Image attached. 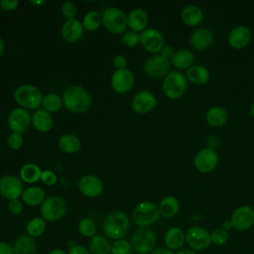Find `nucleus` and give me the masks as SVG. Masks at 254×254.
<instances>
[{"label":"nucleus","mask_w":254,"mask_h":254,"mask_svg":"<svg viewBox=\"0 0 254 254\" xmlns=\"http://www.w3.org/2000/svg\"><path fill=\"white\" fill-rule=\"evenodd\" d=\"M0 254H13V246L6 241H0Z\"/></svg>","instance_id":"50"},{"label":"nucleus","mask_w":254,"mask_h":254,"mask_svg":"<svg viewBox=\"0 0 254 254\" xmlns=\"http://www.w3.org/2000/svg\"><path fill=\"white\" fill-rule=\"evenodd\" d=\"M157 105L155 95L148 90H142L136 93L132 99V108L136 113L146 114L151 112Z\"/></svg>","instance_id":"17"},{"label":"nucleus","mask_w":254,"mask_h":254,"mask_svg":"<svg viewBox=\"0 0 254 254\" xmlns=\"http://www.w3.org/2000/svg\"><path fill=\"white\" fill-rule=\"evenodd\" d=\"M42 105L48 112H57L63 105V99L57 93H48L44 96Z\"/></svg>","instance_id":"37"},{"label":"nucleus","mask_w":254,"mask_h":254,"mask_svg":"<svg viewBox=\"0 0 254 254\" xmlns=\"http://www.w3.org/2000/svg\"><path fill=\"white\" fill-rule=\"evenodd\" d=\"M150 254H176V253L166 247H160V248H156Z\"/></svg>","instance_id":"51"},{"label":"nucleus","mask_w":254,"mask_h":254,"mask_svg":"<svg viewBox=\"0 0 254 254\" xmlns=\"http://www.w3.org/2000/svg\"><path fill=\"white\" fill-rule=\"evenodd\" d=\"M19 1L17 0H2L0 2L1 8H3L6 11H14L18 8Z\"/></svg>","instance_id":"47"},{"label":"nucleus","mask_w":254,"mask_h":254,"mask_svg":"<svg viewBox=\"0 0 254 254\" xmlns=\"http://www.w3.org/2000/svg\"><path fill=\"white\" fill-rule=\"evenodd\" d=\"M149 23V16L142 8H135L130 11L127 16V26L134 32H143L147 29Z\"/></svg>","instance_id":"22"},{"label":"nucleus","mask_w":254,"mask_h":254,"mask_svg":"<svg viewBox=\"0 0 254 254\" xmlns=\"http://www.w3.org/2000/svg\"><path fill=\"white\" fill-rule=\"evenodd\" d=\"M186 243L194 251L206 250L211 245L210 232L203 226L193 225L186 231Z\"/></svg>","instance_id":"9"},{"label":"nucleus","mask_w":254,"mask_h":254,"mask_svg":"<svg viewBox=\"0 0 254 254\" xmlns=\"http://www.w3.org/2000/svg\"><path fill=\"white\" fill-rule=\"evenodd\" d=\"M113 65L117 69H123L126 68L127 65V59L123 55H117L113 59Z\"/></svg>","instance_id":"46"},{"label":"nucleus","mask_w":254,"mask_h":254,"mask_svg":"<svg viewBox=\"0 0 254 254\" xmlns=\"http://www.w3.org/2000/svg\"><path fill=\"white\" fill-rule=\"evenodd\" d=\"M78 189L80 192L87 197H96L101 194L103 185L101 180L93 175H86L78 182Z\"/></svg>","instance_id":"20"},{"label":"nucleus","mask_w":254,"mask_h":254,"mask_svg":"<svg viewBox=\"0 0 254 254\" xmlns=\"http://www.w3.org/2000/svg\"><path fill=\"white\" fill-rule=\"evenodd\" d=\"M188 88L186 74L179 70L170 71L163 79L162 89L164 94L170 99L181 98Z\"/></svg>","instance_id":"3"},{"label":"nucleus","mask_w":254,"mask_h":254,"mask_svg":"<svg viewBox=\"0 0 254 254\" xmlns=\"http://www.w3.org/2000/svg\"><path fill=\"white\" fill-rule=\"evenodd\" d=\"M218 164V155L215 150L210 148H203L196 153L193 159L195 169L203 174L212 172Z\"/></svg>","instance_id":"12"},{"label":"nucleus","mask_w":254,"mask_h":254,"mask_svg":"<svg viewBox=\"0 0 254 254\" xmlns=\"http://www.w3.org/2000/svg\"><path fill=\"white\" fill-rule=\"evenodd\" d=\"M46 230V220L43 217H34L26 225L27 234L33 238L41 236Z\"/></svg>","instance_id":"35"},{"label":"nucleus","mask_w":254,"mask_h":254,"mask_svg":"<svg viewBox=\"0 0 254 254\" xmlns=\"http://www.w3.org/2000/svg\"><path fill=\"white\" fill-rule=\"evenodd\" d=\"M130 229V218L129 216L121 210H116L109 213L103 223L102 231L107 239L119 240L123 239L127 235Z\"/></svg>","instance_id":"1"},{"label":"nucleus","mask_w":254,"mask_h":254,"mask_svg":"<svg viewBox=\"0 0 254 254\" xmlns=\"http://www.w3.org/2000/svg\"><path fill=\"white\" fill-rule=\"evenodd\" d=\"M140 44L151 54L161 52L165 46V40L162 33L155 28H147L140 34Z\"/></svg>","instance_id":"13"},{"label":"nucleus","mask_w":254,"mask_h":254,"mask_svg":"<svg viewBox=\"0 0 254 254\" xmlns=\"http://www.w3.org/2000/svg\"><path fill=\"white\" fill-rule=\"evenodd\" d=\"M4 49H5V45H4V42H3L2 38L0 37V58L2 57V55L4 53Z\"/></svg>","instance_id":"55"},{"label":"nucleus","mask_w":254,"mask_h":254,"mask_svg":"<svg viewBox=\"0 0 254 254\" xmlns=\"http://www.w3.org/2000/svg\"><path fill=\"white\" fill-rule=\"evenodd\" d=\"M171 61L165 59L161 55H155L149 58L143 65L144 72L150 77H165L170 72Z\"/></svg>","instance_id":"11"},{"label":"nucleus","mask_w":254,"mask_h":254,"mask_svg":"<svg viewBox=\"0 0 254 254\" xmlns=\"http://www.w3.org/2000/svg\"><path fill=\"white\" fill-rule=\"evenodd\" d=\"M252 39L251 30L244 26L238 25L234 27L227 36L228 45L234 50H243L245 49Z\"/></svg>","instance_id":"16"},{"label":"nucleus","mask_w":254,"mask_h":254,"mask_svg":"<svg viewBox=\"0 0 254 254\" xmlns=\"http://www.w3.org/2000/svg\"><path fill=\"white\" fill-rule=\"evenodd\" d=\"M250 115L252 117H254V102L252 103V105L250 106Z\"/></svg>","instance_id":"56"},{"label":"nucleus","mask_w":254,"mask_h":254,"mask_svg":"<svg viewBox=\"0 0 254 254\" xmlns=\"http://www.w3.org/2000/svg\"><path fill=\"white\" fill-rule=\"evenodd\" d=\"M160 53H161L160 55H161L162 57H164L165 59L171 61V59L173 58V56H174V54H175V50H174V48H173L172 46H170V45H165V46L163 47V49L161 50Z\"/></svg>","instance_id":"49"},{"label":"nucleus","mask_w":254,"mask_h":254,"mask_svg":"<svg viewBox=\"0 0 254 254\" xmlns=\"http://www.w3.org/2000/svg\"><path fill=\"white\" fill-rule=\"evenodd\" d=\"M111 244L109 239L103 235L95 234L91 237L89 243V252L90 254H110Z\"/></svg>","instance_id":"33"},{"label":"nucleus","mask_w":254,"mask_h":254,"mask_svg":"<svg viewBox=\"0 0 254 254\" xmlns=\"http://www.w3.org/2000/svg\"><path fill=\"white\" fill-rule=\"evenodd\" d=\"M22 200L29 206H36L44 202L45 191L40 187H30L22 193Z\"/></svg>","instance_id":"31"},{"label":"nucleus","mask_w":254,"mask_h":254,"mask_svg":"<svg viewBox=\"0 0 254 254\" xmlns=\"http://www.w3.org/2000/svg\"><path fill=\"white\" fill-rule=\"evenodd\" d=\"M102 22L101 14L98 11H89L86 13L82 20V26L87 31H95L99 28Z\"/></svg>","instance_id":"36"},{"label":"nucleus","mask_w":254,"mask_h":254,"mask_svg":"<svg viewBox=\"0 0 254 254\" xmlns=\"http://www.w3.org/2000/svg\"><path fill=\"white\" fill-rule=\"evenodd\" d=\"M78 231L84 237H93L96 232V224L93 219L84 217L78 222Z\"/></svg>","instance_id":"38"},{"label":"nucleus","mask_w":254,"mask_h":254,"mask_svg":"<svg viewBox=\"0 0 254 254\" xmlns=\"http://www.w3.org/2000/svg\"><path fill=\"white\" fill-rule=\"evenodd\" d=\"M131 246L137 254H150L156 249L157 237L150 228H139L131 237Z\"/></svg>","instance_id":"6"},{"label":"nucleus","mask_w":254,"mask_h":254,"mask_svg":"<svg viewBox=\"0 0 254 254\" xmlns=\"http://www.w3.org/2000/svg\"><path fill=\"white\" fill-rule=\"evenodd\" d=\"M221 228L224 229V230H226V231L230 230V229L232 228V225H231L230 220H225V221H223L222 224H221Z\"/></svg>","instance_id":"53"},{"label":"nucleus","mask_w":254,"mask_h":254,"mask_svg":"<svg viewBox=\"0 0 254 254\" xmlns=\"http://www.w3.org/2000/svg\"><path fill=\"white\" fill-rule=\"evenodd\" d=\"M16 102L24 109H38L43 102L42 91L35 85L23 84L17 87L14 92Z\"/></svg>","instance_id":"5"},{"label":"nucleus","mask_w":254,"mask_h":254,"mask_svg":"<svg viewBox=\"0 0 254 254\" xmlns=\"http://www.w3.org/2000/svg\"><path fill=\"white\" fill-rule=\"evenodd\" d=\"M101 17L104 28L111 34H121L127 27V16L119 8H107L102 12Z\"/></svg>","instance_id":"8"},{"label":"nucleus","mask_w":254,"mask_h":254,"mask_svg":"<svg viewBox=\"0 0 254 254\" xmlns=\"http://www.w3.org/2000/svg\"><path fill=\"white\" fill-rule=\"evenodd\" d=\"M194 55L188 49H179L175 51L171 64L179 69H189L193 65Z\"/></svg>","instance_id":"27"},{"label":"nucleus","mask_w":254,"mask_h":254,"mask_svg":"<svg viewBox=\"0 0 254 254\" xmlns=\"http://www.w3.org/2000/svg\"><path fill=\"white\" fill-rule=\"evenodd\" d=\"M164 243L166 248L175 251L184 248L186 243V232L179 226L169 228L164 235Z\"/></svg>","instance_id":"21"},{"label":"nucleus","mask_w":254,"mask_h":254,"mask_svg":"<svg viewBox=\"0 0 254 254\" xmlns=\"http://www.w3.org/2000/svg\"><path fill=\"white\" fill-rule=\"evenodd\" d=\"M41 180L43 181L44 184H46L48 186H53L57 182V176H56V174L54 172L46 170V171L42 172Z\"/></svg>","instance_id":"45"},{"label":"nucleus","mask_w":254,"mask_h":254,"mask_svg":"<svg viewBox=\"0 0 254 254\" xmlns=\"http://www.w3.org/2000/svg\"><path fill=\"white\" fill-rule=\"evenodd\" d=\"M66 212V201L60 195H52L41 205V215L46 221H57Z\"/></svg>","instance_id":"7"},{"label":"nucleus","mask_w":254,"mask_h":254,"mask_svg":"<svg viewBox=\"0 0 254 254\" xmlns=\"http://www.w3.org/2000/svg\"><path fill=\"white\" fill-rule=\"evenodd\" d=\"M23 143H24V138L21 133L12 132L7 139V144L9 148L12 150L20 149L23 146Z\"/></svg>","instance_id":"42"},{"label":"nucleus","mask_w":254,"mask_h":254,"mask_svg":"<svg viewBox=\"0 0 254 254\" xmlns=\"http://www.w3.org/2000/svg\"><path fill=\"white\" fill-rule=\"evenodd\" d=\"M13 254H37L38 245L35 238L28 234L17 237L13 243Z\"/></svg>","instance_id":"24"},{"label":"nucleus","mask_w":254,"mask_h":254,"mask_svg":"<svg viewBox=\"0 0 254 254\" xmlns=\"http://www.w3.org/2000/svg\"><path fill=\"white\" fill-rule=\"evenodd\" d=\"M60 149L67 154H73L80 150L81 142L73 134H64L59 140Z\"/></svg>","instance_id":"32"},{"label":"nucleus","mask_w":254,"mask_h":254,"mask_svg":"<svg viewBox=\"0 0 254 254\" xmlns=\"http://www.w3.org/2000/svg\"><path fill=\"white\" fill-rule=\"evenodd\" d=\"M8 210L11 214L13 215H20L23 211V203L20 199L16 198V199H12V200H9V203H8Z\"/></svg>","instance_id":"44"},{"label":"nucleus","mask_w":254,"mask_h":254,"mask_svg":"<svg viewBox=\"0 0 254 254\" xmlns=\"http://www.w3.org/2000/svg\"><path fill=\"white\" fill-rule=\"evenodd\" d=\"M181 19L187 26L195 27L203 20V12L198 6L190 4L182 9Z\"/></svg>","instance_id":"25"},{"label":"nucleus","mask_w":254,"mask_h":254,"mask_svg":"<svg viewBox=\"0 0 254 254\" xmlns=\"http://www.w3.org/2000/svg\"><path fill=\"white\" fill-rule=\"evenodd\" d=\"M83 26L77 19L66 20L62 27V36L68 43L77 42L83 35Z\"/></svg>","instance_id":"23"},{"label":"nucleus","mask_w":254,"mask_h":254,"mask_svg":"<svg viewBox=\"0 0 254 254\" xmlns=\"http://www.w3.org/2000/svg\"><path fill=\"white\" fill-rule=\"evenodd\" d=\"M23 193L22 180L14 175H7L0 180V194L9 200L19 198Z\"/></svg>","instance_id":"14"},{"label":"nucleus","mask_w":254,"mask_h":254,"mask_svg":"<svg viewBox=\"0 0 254 254\" xmlns=\"http://www.w3.org/2000/svg\"><path fill=\"white\" fill-rule=\"evenodd\" d=\"M63 104L72 113H83L90 107L91 97L82 86L70 85L64 92Z\"/></svg>","instance_id":"2"},{"label":"nucleus","mask_w":254,"mask_h":254,"mask_svg":"<svg viewBox=\"0 0 254 254\" xmlns=\"http://www.w3.org/2000/svg\"><path fill=\"white\" fill-rule=\"evenodd\" d=\"M214 43L213 33L205 28H199L194 30L190 36V46L199 52L208 50Z\"/></svg>","instance_id":"19"},{"label":"nucleus","mask_w":254,"mask_h":254,"mask_svg":"<svg viewBox=\"0 0 254 254\" xmlns=\"http://www.w3.org/2000/svg\"><path fill=\"white\" fill-rule=\"evenodd\" d=\"M31 3L34 4V5H39V4H44V3H46V2H45V1H36V2L31 1Z\"/></svg>","instance_id":"57"},{"label":"nucleus","mask_w":254,"mask_h":254,"mask_svg":"<svg viewBox=\"0 0 254 254\" xmlns=\"http://www.w3.org/2000/svg\"><path fill=\"white\" fill-rule=\"evenodd\" d=\"M67 254H90V252L89 249H87L85 246L75 244L74 246L69 248Z\"/></svg>","instance_id":"48"},{"label":"nucleus","mask_w":254,"mask_h":254,"mask_svg":"<svg viewBox=\"0 0 254 254\" xmlns=\"http://www.w3.org/2000/svg\"><path fill=\"white\" fill-rule=\"evenodd\" d=\"M176 254H196V252L190 248H182L178 250Z\"/></svg>","instance_id":"52"},{"label":"nucleus","mask_w":254,"mask_h":254,"mask_svg":"<svg viewBox=\"0 0 254 254\" xmlns=\"http://www.w3.org/2000/svg\"><path fill=\"white\" fill-rule=\"evenodd\" d=\"M159 210L164 218H172L180 210V201L176 196L167 195L160 201Z\"/></svg>","instance_id":"30"},{"label":"nucleus","mask_w":254,"mask_h":254,"mask_svg":"<svg viewBox=\"0 0 254 254\" xmlns=\"http://www.w3.org/2000/svg\"><path fill=\"white\" fill-rule=\"evenodd\" d=\"M133 248L131 243L125 239L115 240L111 244L110 254H132Z\"/></svg>","instance_id":"39"},{"label":"nucleus","mask_w":254,"mask_h":254,"mask_svg":"<svg viewBox=\"0 0 254 254\" xmlns=\"http://www.w3.org/2000/svg\"><path fill=\"white\" fill-rule=\"evenodd\" d=\"M76 5L72 1H65L62 6V13L66 18V20L75 19L76 15Z\"/></svg>","instance_id":"43"},{"label":"nucleus","mask_w":254,"mask_h":254,"mask_svg":"<svg viewBox=\"0 0 254 254\" xmlns=\"http://www.w3.org/2000/svg\"><path fill=\"white\" fill-rule=\"evenodd\" d=\"M32 118L31 114L27 109H24L22 107H18L13 109L9 115H8V126L9 128L16 133H23L25 132L30 124H31Z\"/></svg>","instance_id":"15"},{"label":"nucleus","mask_w":254,"mask_h":254,"mask_svg":"<svg viewBox=\"0 0 254 254\" xmlns=\"http://www.w3.org/2000/svg\"><path fill=\"white\" fill-rule=\"evenodd\" d=\"M159 205L153 201H142L138 203L132 213L133 222L140 228H148L160 218Z\"/></svg>","instance_id":"4"},{"label":"nucleus","mask_w":254,"mask_h":254,"mask_svg":"<svg viewBox=\"0 0 254 254\" xmlns=\"http://www.w3.org/2000/svg\"><path fill=\"white\" fill-rule=\"evenodd\" d=\"M205 120L211 127H222L228 121V112L222 106H212L206 111Z\"/></svg>","instance_id":"26"},{"label":"nucleus","mask_w":254,"mask_h":254,"mask_svg":"<svg viewBox=\"0 0 254 254\" xmlns=\"http://www.w3.org/2000/svg\"><path fill=\"white\" fill-rule=\"evenodd\" d=\"M122 42L125 46L134 48L140 43V35L134 31H128L123 35Z\"/></svg>","instance_id":"41"},{"label":"nucleus","mask_w":254,"mask_h":254,"mask_svg":"<svg viewBox=\"0 0 254 254\" xmlns=\"http://www.w3.org/2000/svg\"><path fill=\"white\" fill-rule=\"evenodd\" d=\"M111 87L118 93L128 92L134 84V75L128 68L117 69L111 76Z\"/></svg>","instance_id":"18"},{"label":"nucleus","mask_w":254,"mask_h":254,"mask_svg":"<svg viewBox=\"0 0 254 254\" xmlns=\"http://www.w3.org/2000/svg\"><path fill=\"white\" fill-rule=\"evenodd\" d=\"M32 123L38 131L48 132L53 127L54 119L50 112L44 109H39L34 113L32 117Z\"/></svg>","instance_id":"29"},{"label":"nucleus","mask_w":254,"mask_h":254,"mask_svg":"<svg viewBox=\"0 0 254 254\" xmlns=\"http://www.w3.org/2000/svg\"><path fill=\"white\" fill-rule=\"evenodd\" d=\"M49 254H67L64 249L62 248H55L49 252Z\"/></svg>","instance_id":"54"},{"label":"nucleus","mask_w":254,"mask_h":254,"mask_svg":"<svg viewBox=\"0 0 254 254\" xmlns=\"http://www.w3.org/2000/svg\"><path fill=\"white\" fill-rule=\"evenodd\" d=\"M229 238H230L229 232L222 228H216L212 232H210L211 244H214L216 246L225 245L228 242Z\"/></svg>","instance_id":"40"},{"label":"nucleus","mask_w":254,"mask_h":254,"mask_svg":"<svg viewBox=\"0 0 254 254\" xmlns=\"http://www.w3.org/2000/svg\"><path fill=\"white\" fill-rule=\"evenodd\" d=\"M42 171L40 168L32 163L24 165L20 170V178L23 182L28 184L36 183L38 180L41 179Z\"/></svg>","instance_id":"34"},{"label":"nucleus","mask_w":254,"mask_h":254,"mask_svg":"<svg viewBox=\"0 0 254 254\" xmlns=\"http://www.w3.org/2000/svg\"><path fill=\"white\" fill-rule=\"evenodd\" d=\"M186 76L188 81H190L196 85H202L208 82L210 78V72L205 66L201 64H193L189 69H187Z\"/></svg>","instance_id":"28"},{"label":"nucleus","mask_w":254,"mask_h":254,"mask_svg":"<svg viewBox=\"0 0 254 254\" xmlns=\"http://www.w3.org/2000/svg\"><path fill=\"white\" fill-rule=\"evenodd\" d=\"M232 228L237 231H246L254 224V208L249 205L238 206L231 214Z\"/></svg>","instance_id":"10"}]
</instances>
